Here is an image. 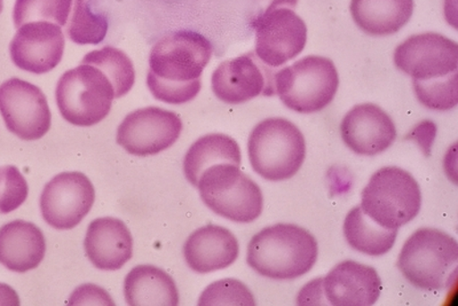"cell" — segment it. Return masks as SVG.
Wrapping results in <instances>:
<instances>
[{
  "label": "cell",
  "mask_w": 458,
  "mask_h": 306,
  "mask_svg": "<svg viewBox=\"0 0 458 306\" xmlns=\"http://www.w3.org/2000/svg\"><path fill=\"white\" fill-rule=\"evenodd\" d=\"M28 193L27 181L16 166L0 168V214L18 209L26 202Z\"/></svg>",
  "instance_id": "30"
},
{
  "label": "cell",
  "mask_w": 458,
  "mask_h": 306,
  "mask_svg": "<svg viewBox=\"0 0 458 306\" xmlns=\"http://www.w3.org/2000/svg\"><path fill=\"white\" fill-rule=\"evenodd\" d=\"M107 31L108 19L98 10V0H72V16L65 28L69 39L80 45H97Z\"/></svg>",
  "instance_id": "25"
},
{
  "label": "cell",
  "mask_w": 458,
  "mask_h": 306,
  "mask_svg": "<svg viewBox=\"0 0 458 306\" xmlns=\"http://www.w3.org/2000/svg\"><path fill=\"white\" fill-rule=\"evenodd\" d=\"M11 58L24 72L42 75L63 60L64 36L61 27L47 21L24 23L10 45Z\"/></svg>",
  "instance_id": "16"
},
{
  "label": "cell",
  "mask_w": 458,
  "mask_h": 306,
  "mask_svg": "<svg viewBox=\"0 0 458 306\" xmlns=\"http://www.w3.org/2000/svg\"><path fill=\"white\" fill-rule=\"evenodd\" d=\"M126 303L131 306H175L179 304L177 285L171 276L151 265H139L126 276Z\"/></svg>",
  "instance_id": "22"
},
{
  "label": "cell",
  "mask_w": 458,
  "mask_h": 306,
  "mask_svg": "<svg viewBox=\"0 0 458 306\" xmlns=\"http://www.w3.org/2000/svg\"><path fill=\"white\" fill-rule=\"evenodd\" d=\"M458 243L437 228H420L403 244L398 268L403 276L423 291H443L455 279Z\"/></svg>",
  "instance_id": "3"
},
{
  "label": "cell",
  "mask_w": 458,
  "mask_h": 306,
  "mask_svg": "<svg viewBox=\"0 0 458 306\" xmlns=\"http://www.w3.org/2000/svg\"><path fill=\"white\" fill-rule=\"evenodd\" d=\"M182 132L177 114L159 107L134 110L117 130V144L134 157H151L170 149Z\"/></svg>",
  "instance_id": "13"
},
{
  "label": "cell",
  "mask_w": 458,
  "mask_h": 306,
  "mask_svg": "<svg viewBox=\"0 0 458 306\" xmlns=\"http://www.w3.org/2000/svg\"><path fill=\"white\" fill-rule=\"evenodd\" d=\"M276 91L286 107L301 114L320 112L336 96L339 76L333 61L309 55L276 75Z\"/></svg>",
  "instance_id": "8"
},
{
  "label": "cell",
  "mask_w": 458,
  "mask_h": 306,
  "mask_svg": "<svg viewBox=\"0 0 458 306\" xmlns=\"http://www.w3.org/2000/svg\"><path fill=\"white\" fill-rule=\"evenodd\" d=\"M96 191L84 174L63 173L45 186L40 209L45 222L55 230H72L91 211Z\"/></svg>",
  "instance_id": "14"
},
{
  "label": "cell",
  "mask_w": 458,
  "mask_h": 306,
  "mask_svg": "<svg viewBox=\"0 0 458 306\" xmlns=\"http://www.w3.org/2000/svg\"><path fill=\"white\" fill-rule=\"evenodd\" d=\"M341 133L346 146L363 157L386 152L396 138L394 120L375 104H361L352 108L344 117Z\"/></svg>",
  "instance_id": "17"
},
{
  "label": "cell",
  "mask_w": 458,
  "mask_h": 306,
  "mask_svg": "<svg viewBox=\"0 0 458 306\" xmlns=\"http://www.w3.org/2000/svg\"><path fill=\"white\" fill-rule=\"evenodd\" d=\"M212 45L199 32L182 30L159 39L151 48L147 84L155 99L186 104L199 95Z\"/></svg>",
  "instance_id": "1"
},
{
  "label": "cell",
  "mask_w": 458,
  "mask_h": 306,
  "mask_svg": "<svg viewBox=\"0 0 458 306\" xmlns=\"http://www.w3.org/2000/svg\"><path fill=\"white\" fill-rule=\"evenodd\" d=\"M248 152L252 169L266 181H286L301 170L305 161V138L285 118H267L252 130Z\"/></svg>",
  "instance_id": "4"
},
{
  "label": "cell",
  "mask_w": 458,
  "mask_h": 306,
  "mask_svg": "<svg viewBox=\"0 0 458 306\" xmlns=\"http://www.w3.org/2000/svg\"><path fill=\"white\" fill-rule=\"evenodd\" d=\"M200 199L215 214L236 223H251L263 212L260 187L239 166L216 165L200 175Z\"/></svg>",
  "instance_id": "6"
},
{
  "label": "cell",
  "mask_w": 458,
  "mask_h": 306,
  "mask_svg": "<svg viewBox=\"0 0 458 306\" xmlns=\"http://www.w3.org/2000/svg\"><path fill=\"white\" fill-rule=\"evenodd\" d=\"M394 64L412 84L449 79L458 75V45L437 32L414 35L396 47Z\"/></svg>",
  "instance_id": "9"
},
{
  "label": "cell",
  "mask_w": 458,
  "mask_h": 306,
  "mask_svg": "<svg viewBox=\"0 0 458 306\" xmlns=\"http://www.w3.org/2000/svg\"><path fill=\"white\" fill-rule=\"evenodd\" d=\"M317 239L293 224H276L257 234L248 246V264L260 276L293 280L312 270L317 262Z\"/></svg>",
  "instance_id": "2"
},
{
  "label": "cell",
  "mask_w": 458,
  "mask_h": 306,
  "mask_svg": "<svg viewBox=\"0 0 458 306\" xmlns=\"http://www.w3.org/2000/svg\"><path fill=\"white\" fill-rule=\"evenodd\" d=\"M72 0H16L13 19L15 27L24 23L47 21L64 27L71 14Z\"/></svg>",
  "instance_id": "27"
},
{
  "label": "cell",
  "mask_w": 458,
  "mask_h": 306,
  "mask_svg": "<svg viewBox=\"0 0 458 306\" xmlns=\"http://www.w3.org/2000/svg\"><path fill=\"white\" fill-rule=\"evenodd\" d=\"M350 10L366 34L388 36L406 26L414 12V0H352Z\"/></svg>",
  "instance_id": "21"
},
{
  "label": "cell",
  "mask_w": 458,
  "mask_h": 306,
  "mask_svg": "<svg viewBox=\"0 0 458 306\" xmlns=\"http://www.w3.org/2000/svg\"><path fill=\"white\" fill-rule=\"evenodd\" d=\"M55 98L65 121L76 126H92L109 115L114 89L99 68L81 64L61 77Z\"/></svg>",
  "instance_id": "7"
},
{
  "label": "cell",
  "mask_w": 458,
  "mask_h": 306,
  "mask_svg": "<svg viewBox=\"0 0 458 306\" xmlns=\"http://www.w3.org/2000/svg\"><path fill=\"white\" fill-rule=\"evenodd\" d=\"M382 289L376 268L345 260L313 281L312 305L370 306L378 301Z\"/></svg>",
  "instance_id": "11"
},
{
  "label": "cell",
  "mask_w": 458,
  "mask_h": 306,
  "mask_svg": "<svg viewBox=\"0 0 458 306\" xmlns=\"http://www.w3.org/2000/svg\"><path fill=\"white\" fill-rule=\"evenodd\" d=\"M84 248L86 256L99 270H120L132 259V234L120 219L98 218L89 224Z\"/></svg>",
  "instance_id": "18"
},
{
  "label": "cell",
  "mask_w": 458,
  "mask_h": 306,
  "mask_svg": "<svg viewBox=\"0 0 458 306\" xmlns=\"http://www.w3.org/2000/svg\"><path fill=\"white\" fill-rule=\"evenodd\" d=\"M276 73L253 53L224 61L212 75V91L220 101L240 105L259 96L276 95Z\"/></svg>",
  "instance_id": "15"
},
{
  "label": "cell",
  "mask_w": 458,
  "mask_h": 306,
  "mask_svg": "<svg viewBox=\"0 0 458 306\" xmlns=\"http://www.w3.org/2000/svg\"><path fill=\"white\" fill-rule=\"evenodd\" d=\"M420 104L432 110H451L458 102V75L443 81L414 84Z\"/></svg>",
  "instance_id": "29"
},
{
  "label": "cell",
  "mask_w": 458,
  "mask_h": 306,
  "mask_svg": "<svg viewBox=\"0 0 458 306\" xmlns=\"http://www.w3.org/2000/svg\"><path fill=\"white\" fill-rule=\"evenodd\" d=\"M344 235L355 251L372 257L387 254L394 246L398 230L378 225L358 206L349 211L344 222Z\"/></svg>",
  "instance_id": "24"
},
{
  "label": "cell",
  "mask_w": 458,
  "mask_h": 306,
  "mask_svg": "<svg viewBox=\"0 0 458 306\" xmlns=\"http://www.w3.org/2000/svg\"><path fill=\"white\" fill-rule=\"evenodd\" d=\"M81 64H92L100 69L112 81L114 98H122L131 91L136 81L132 61L124 52L112 47L92 51L85 55Z\"/></svg>",
  "instance_id": "26"
},
{
  "label": "cell",
  "mask_w": 458,
  "mask_h": 306,
  "mask_svg": "<svg viewBox=\"0 0 458 306\" xmlns=\"http://www.w3.org/2000/svg\"><path fill=\"white\" fill-rule=\"evenodd\" d=\"M239 254L240 244L236 236L226 227L212 224L191 234L183 247L188 267L200 275L231 267Z\"/></svg>",
  "instance_id": "19"
},
{
  "label": "cell",
  "mask_w": 458,
  "mask_h": 306,
  "mask_svg": "<svg viewBox=\"0 0 458 306\" xmlns=\"http://www.w3.org/2000/svg\"><path fill=\"white\" fill-rule=\"evenodd\" d=\"M0 114L6 128L22 140H38L51 129L47 96L26 81L11 79L0 85Z\"/></svg>",
  "instance_id": "12"
},
{
  "label": "cell",
  "mask_w": 458,
  "mask_h": 306,
  "mask_svg": "<svg viewBox=\"0 0 458 306\" xmlns=\"http://www.w3.org/2000/svg\"><path fill=\"white\" fill-rule=\"evenodd\" d=\"M47 252L43 232L35 224L14 220L0 228V263L24 273L38 268Z\"/></svg>",
  "instance_id": "20"
},
{
  "label": "cell",
  "mask_w": 458,
  "mask_h": 306,
  "mask_svg": "<svg viewBox=\"0 0 458 306\" xmlns=\"http://www.w3.org/2000/svg\"><path fill=\"white\" fill-rule=\"evenodd\" d=\"M71 305H114V302L110 299L108 293L104 289L96 287V285H85L83 287L76 289L71 299Z\"/></svg>",
  "instance_id": "31"
},
{
  "label": "cell",
  "mask_w": 458,
  "mask_h": 306,
  "mask_svg": "<svg viewBox=\"0 0 458 306\" xmlns=\"http://www.w3.org/2000/svg\"><path fill=\"white\" fill-rule=\"evenodd\" d=\"M363 212L378 225L398 230L419 215L422 193L408 171L386 166L371 175L362 191Z\"/></svg>",
  "instance_id": "5"
},
{
  "label": "cell",
  "mask_w": 458,
  "mask_h": 306,
  "mask_svg": "<svg viewBox=\"0 0 458 306\" xmlns=\"http://www.w3.org/2000/svg\"><path fill=\"white\" fill-rule=\"evenodd\" d=\"M4 8V0H0V13H2Z\"/></svg>",
  "instance_id": "32"
},
{
  "label": "cell",
  "mask_w": 458,
  "mask_h": 306,
  "mask_svg": "<svg viewBox=\"0 0 458 306\" xmlns=\"http://www.w3.org/2000/svg\"><path fill=\"white\" fill-rule=\"evenodd\" d=\"M308 27L286 7H267L256 20V55L269 67H281L304 51Z\"/></svg>",
  "instance_id": "10"
},
{
  "label": "cell",
  "mask_w": 458,
  "mask_h": 306,
  "mask_svg": "<svg viewBox=\"0 0 458 306\" xmlns=\"http://www.w3.org/2000/svg\"><path fill=\"white\" fill-rule=\"evenodd\" d=\"M241 149L232 137L223 133L207 134L195 141L183 161L187 181L198 187L200 175L211 166L229 163L241 166Z\"/></svg>",
  "instance_id": "23"
},
{
  "label": "cell",
  "mask_w": 458,
  "mask_h": 306,
  "mask_svg": "<svg viewBox=\"0 0 458 306\" xmlns=\"http://www.w3.org/2000/svg\"><path fill=\"white\" fill-rule=\"evenodd\" d=\"M250 289L236 279L216 281L203 292L199 301V306L207 305H256Z\"/></svg>",
  "instance_id": "28"
}]
</instances>
